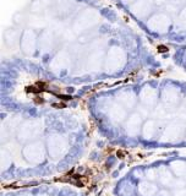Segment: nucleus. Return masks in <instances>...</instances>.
<instances>
[{
  "instance_id": "f257e3e1",
  "label": "nucleus",
  "mask_w": 186,
  "mask_h": 196,
  "mask_svg": "<svg viewBox=\"0 0 186 196\" xmlns=\"http://www.w3.org/2000/svg\"><path fill=\"white\" fill-rule=\"evenodd\" d=\"M26 91L31 93H41L44 91V88H41V87H36V86H27L26 87Z\"/></svg>"
},
{
  "instance_id": "f03ea898",
  "label": "nucleus",
  "mask_w": 186,
  "mask_h": 196,
  "mask_svg": "<svg viewBox=\"0 0 186 196\" xmlns=\"http://www.w3.org/2000/svg\"><path fill=\"white\" fill-rule=\"evenodd\" d=\"M57 97L59 99H63V101H70V99H72L71 96H65V94H57Z\"/></svg>"
},
{
  "instance_id": "7ed1b4c3",
  "label": "nucleus",
  "mask_w": 186,
  "mask_h": 196,
  "mask_svg": "<svg viewBox=\"0 0 186 196\" xmlns=\"http://www.w3.org/2000/svg\"><path fill=\"white\" fill-rule=\"evenodd\" d=\"M158 52L159 53H165V52H168V48L165 45H158Z\"/></svg>"
},
{
  "instance_id": "20e7f679",
  "label": "nucleus",
  "mask_w": 186,
  "mask_h": 196,
  "mask_svg": "<svg viewBox=\"0 0 186 196\" xmlns=\"http://www.w3.org/2000/svg\"><path fill=\"white\" fill-rule=\"evenodd\" d=\"M53 107H57V108H64V107H65V104H63V103H60V104L54 103V104H53Z\"/></svg>"
},
{
  "instance_id": "39448f33",
  "label": "nucleus",
  "mask_w": 186,
  "mask_h": 196,
  "mask_svg": "<svg viewBox=\"0 0 186 196\" xmlns=\"http://www.w3.org/2000/svg\"><path fill=\"white\" fill-rule=\"evenodd\" d=\"M34 101H36L37 103H43V102H44V101H43V99H42V97H38V96L36 97V99H34Z\"/></svg>"
}]
</instances>
